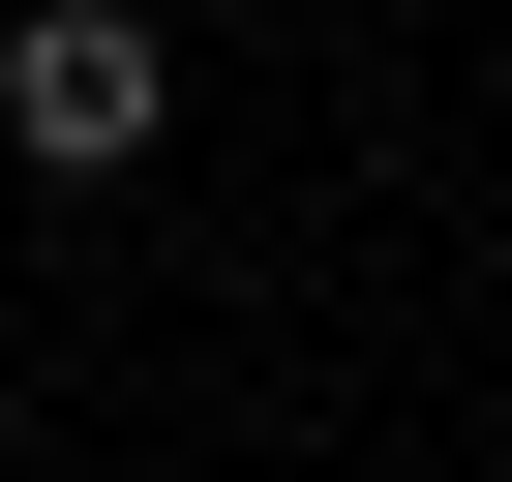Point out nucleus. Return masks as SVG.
<instances>
[{
	"label": "nucleus",
	"mask_w": 512,
	"mask_h": 482,
	"mask_svg": "<svg viewBox=\"0 0 512 482\" xmlns=\"http://www.w3.org/2000/svg\"><path fill=\"white\" fill-rule=\"evenodd\" d=\"M181 121V31H151V0H31V31H0V151H31V181H121Z\"/></svg>",
	"instance_id": "f257e3e1"
}]
</instances>
